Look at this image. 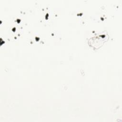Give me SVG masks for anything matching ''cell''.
<instances>
[{"label": "cell", "mask_w": 122, "mask_h": 122, "mask_svg": "<svg viewBox=\"0 0 122 122\" xmlns=\"http://www.w3.org/2000/svg\"><path fill=\"white\" fill-rule=\"evenodd\" d=\"M106 36L105 35H98L94 38H92L91 40V43L92 45L94 44L95 42V44L93 46L95 48L96 46H99L102 45L103 41H105V39H106Z\"/></svg>", "instance_id": "cell-1"}]
</instances>
